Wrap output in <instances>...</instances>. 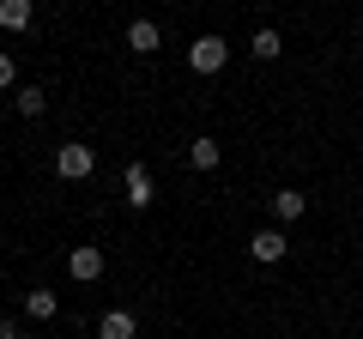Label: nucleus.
I'll return each instance as SVG.
<instances>
[{
	"instance_id": "1",
	"label": "nucleus",
	"mask_w": 363,
	"mask_h": 339,
	"mask_svg": "<svg viewBox=\"0 0 363 339\" xmlns=\"http://www.w3.org/2000/svg\"><path fill=\"white\" fill-rule=\"evenodd\" d=\"M91 170H97V152H91V145H61V152H55V176H61V182H85Z\"/></svg>"
},
{
	"instance_id": "2",
	"label": "nucleus",
	"mask_w": 363,
	"mask_h": 339,
	"mask_svg": "<svg viewBox=\"0 0 363 339\" xmlns=\"http://www.w3.org/2000/svg\"><path fill=\"white\" fill-rule=\"evenodd\" d=\"M224 61H230V43L224 37H194L188 43V67H194V73H218Z\"/></svg>"
},
{
	"instance_id": "3",
	"label": "nucleus",
	"mask_w": 363,
	"mask_h": 339,
	"mask_svg": "<svg viewBox=\"0 0 363 339\" xmlns=\"http://www.w3.org/2000/svg\"><path fill=\"white\" fill-rule=\"evenodd\" d=\"M67 273H73L79 285H91V279H104V248H91V243H79L73 255H67Z\"/></svg>"
},
{
	"instance_id": "4",
	"label": "nucleus",
	"mask_w": 363,
	"mask_h": 339,
	"mask_svg": "<svg viewBox=\"0 0 363 339\" xmlns=\"http://www.w3.org/2000/svg\"><path fill=\"white\" fill-rule=\"evenodd\" d=\"M248 255H255L260 267H272V261H285V255H291V243H285V230H255V236H248Z\"/></svg>"
},
{
	"instance_id": "5",
	"label": "nucleus",
	"mask_w": 363,
	"mask_h": 339,
	"mask_svg": "<svg viewBox=\"0 0 363 339\" xmlns=\"http://www.w3.org/2000/svg\"><path fill=\"white\" fill-rule=\"evenodd\" d=\"M152 200H157V188H152V170H145V164H128V206H152Z\"/></svg>"
},
{
	"instance_id": "6",
	"label": "nucleus",
	"mask_w": 363,
	"mask_h": 339,
	"mask_svg": "<svg viewBox=\"0 0 363 339\" xmlns=\"http://www.w3.org/2000/svg\"><path fill=\"white\" fill-rule=\"evenodd\" d=\"M157 43H164V30H157V18H133V25H128V49H133V55H152Z\"/></svg>"
},
{
	"instance_id": "7",
	"label": "nucleus",
	"mask_w": 363,
	"mask_h": 339,
	"mask_svg": "<svg viewBox=\"0 0 363 339\" xmlns=\"http://www.w3.org/2000/svg\"><path fill=\"white\" fill-rule=\"evenodd\" d=\"M30 18H37V6H30V0H0V30H30Z\"/></svg>"
},
{
	"instance_id": "8",
	"label": "nucleus",
	"mask_w": 363,
	"mask_h": 339,
	"mask_svg": "<svg viewBox=\"0 0 363 339\" xmlns=\"http://www.w3.org/2000/svg\"><path fill=\"white\" fill-rule=\"evenodd\" d=\"M133 333H140V321H133L128 309H109L104 321H97V339H133Z\"/></svg>"
},
{
	"instance_id": "9",
	"label": "nucleus",
	"mask_w": 363,
	"mask_h": 339,
	"mask_svg": "<svg viewBox=\"0 0 363 339\" xmlns=\"http://www.w3.org/2000/svg\"><path fill=\"white\" fill-rule=\"evenodd\" d=\"M13 109H18L25 121H37L43 109H49V91H37V85H18V91H13Z\"/></svg>"
},
{
	"instance_id": "10",
	"label": "nucleus",
	"mask_w": 363,
	"mask_h": 339,
	"mask_svg": "<svg viewBox=\"0 0 363 339\" xmlns=\"http://www.w3.org/2000/svg\"><path fill=\"white\" fill-rule=\"evenodd\" d=\"M55 309H61V297H55L49 285H30V291H25V315H37V321H49Z\"/></svg>"
},
{
	"instance_id": "11",
	"label": "nucleus",
	"mask_w": 363,
	"mask_h": 339,
	"mask_svg": "<svg viewBox=\"0 0 363 339\" xmlns=\"http://www.w3.org/2000/svg\"><path fill=\"white\" fill-rule=\"evenodd\" d=\"M272 212H279V224H297L303 218V194L297 188H279V194H272Z\"/></svg>"
},
{
	"instance_id": "12",
	"label": "nucleus",
	"mask_w": 363,
	"mask_h": 339,
	"mask_svg": "<svg viewBox=\"0 0 363 339\" xmlns=\"http://www.w3.org/2000/svg\"><path fill=\"white\" fill-rule=\"evenodd\" d=\"M218 157H224V152H218V140H206V133L188 145V164H194V170H218Z\"/></svg>"
},
{
	"instance_id": "13",
	"label": "nucleus",
	"mask_w": 363,
	"mask_h": 339,
	"mask_svg": "<svg viewBox=\"0 0 363 339\" xmlns=\"http://www.w3.org/2000/svg\"><path fill=\"white\" fill-rule=\"evenodd\" d=\"M279 55H285L279 30H255V61H279Z\"/></svg>"
},
{
	"instance_id": "14",
	"label": "nucleus",
	"mask_w": 363,
	"mask_h": 339,
	"mask_svg": "<svg viewBox=\"0 0 363 339\" xmlns=\"http://www.w3.org/2000/svg\"><path fill=\"white\" fill-rule=\"evenodd\" d=\"M0 91H18V61L13 55H0Z\"/></svg>"
},
{
	"instance_id": "15",
	"label": "nucleus",
	"mask_w": 363,
	"mask_h": 339,
	"mask_svg": "<svg viewBox=\"0 0 363 339\" xmlns=\"http://www.w3.org/2000/svg\"><path fill=\"white\" fill-rule=\"evenodd\" d=\"M0 339H25V333H18V327H13V321H0Z\"/></svg>"
},
{
	"instance_id": "16",
	"label": "nucleus",
	"mask_w": 363,
	"mask_h": 339,
	"mask_svg": "<svg viewBox=\"0 0 363 339\" xmlns=\"http://www.w3.org/2000/svg\"><path fill=\"white\" fill-rule=\"evenodd\" d=\"M357 37H363V25H357Z\"/></svg>"
}]
</instances>
